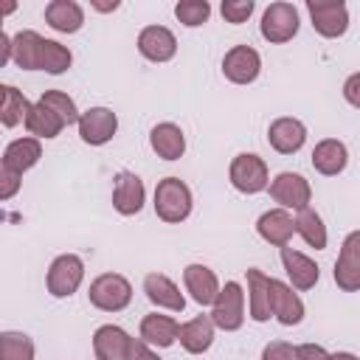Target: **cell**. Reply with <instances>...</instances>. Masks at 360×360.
<instances>
[{
    "instance_id": "1",
    "label": "cell",
    "mask_w": 360,
    "mask_h": 360,
    "mask_svg": "<svg viewBox=\"0 0 360 360\" xmlns=\"http://www.w3.org/2000/svg\"><path fill=\"white\" fill-rule=\"evenodd\" d=\"M191 202H194L191 188L180 177H163L155 186V214L169 225H177L183 219H188Z\"/></svg>"
},
{
    "instance_id": "2",
    "label": "cell",
    "mask_w": 360,
    "mask_h": 360,
    "mask_svg": "<svg viewBox=\"0 0 360 360\" xmlns=\"http://www.w3.org/2000/svg\"><path fill=\"white\" fill-rule=\"evenodd\" d=\"M87 298L101 312H121L132 301V284L121 273H101L98 278L90 281Z\"/></svg>"
},
{
    "instance_id": "3",
    "label": "cell",
    "mask_w": 360,
    "mask_h": 360,
    "mask_svg": "<svg viewBox=\"0 0 360 360\" xmlns=\"http://www.w3.org/2000/svg\"><path fill=\"white\" fill-rule=\"evenodd\" d=\"M84 281V262L76 253H62L51 262L45 287L53 298H70Z\"/></svg>"
},
{
    "instance_id": "4",
    "label": "cell",
    "mask_w": 360,
    "mask_h": 360,
    "mask_svg": "<svg viewBox=\"0 0 360 360\" xmlns=\"http://www.w3.org/2000/svg\"><path fill=\"white\" fill-rule=\"evenodd\" d=\"M228 177H231V186L242 194H259L270 186V174H267V163L253 155V152H242L231 160V169H228Z\"/></svg>"
},
{
    "instance_id": "5",
    "label": "cell",
    "mask_w": 360,
    "mask_h": 360,
    "mask_svg": "<svg viewBox=\"0 0 360 360\" xmlns=\"http://www.w3.org/2000/svg\"><path fill=\"white\" fill-rule=\"evenodd\" d=\"M211 321L222 332H236L245 323V292L239 281H228L211 304Z\"/></svg>"
},
{
    "instance_id": "6",
    "label": "cell",
    "mask_w": 360,
    "mask_h": 360,
    "mask_svg": "<svg viewBox=\"0 0 360 360\" xmlns=\"http://www.w3.org/2000/svg\"><path fill=\"white\" fill-rule=\"evenodd\" d=\"M298 25H301V20H298V8L292 3H270L262 14L259 31L267 42L281 45L298 34Z\"/></svg>"
},
{
    "instance_id": "7",
    "label": "cell",
    "mask_w": 360,
    "mask_h": 360,
    "mask_svg": "<svg viewBox=\"0 0 360 360\" xmlns=\"http://www.w3.org/2000/svg\"><path fill=\"white\" fill-rule=\"evenodd\" d=\"M307 11L312 28L326 39H338L349 28V8L343 0H307Z\"/></svg>"
},
{
    "instance_id": "8",
    "label": "cell",
    "mask_w": 360,
    "mask_h": 360,
    "mask_svg": "<svg viewBox=\"0 0 360 360\" xmlns=\"http://www.w3.org/2000/svg\"><path fill=\"white\" fill-rule=\"evenodd\" d=\"M270 197L281 205V208H292V211H301V208H309V200H312V186L304 174L298 172H278L273 180H270Z\"/></svg>"
},
{
    "instance_id": "9",
    "label": "cell",
    "mask_w": 360,
    "mask_h": 360,
    "mask_svg": "<svg viewBox=\"0 0 360 360\" xmlns=\"http://www.w3.org/2000/svg\"><path fill=\"white\" fill-rule=\"evenodd\" d=\"M332 278L343 292H357L360 290V231H352L343 239L335 270H332Z\"/></svg>"
},
{
    "instance_id": "10",
    "label": "cell",
    "mask_w": 360,
    "mask_h": 360,
    "mask_svg": "<svg viewBox=\"0 0 360 360\" xmlns=\"http://www.w3.org/2000/svg\"><path fill=\"white\" fill-rule=\"evenodd\" d=\"M222 73L233 84H250V82H256L259 73H262V56H259V51L250 48V45H233L222 56Z\"/></svg>"
},
{
    "instance_id": "11",
    "label": "cell",
    "mask_w": 360,
    "mask_h": 360,
    "mask_svg": "<svg viewBox=\"0 0 360 360\" xmlns=\"http://www.w3.org/2000/svg\"><path fill=\"white\" fill-rule=\"evenodd\" d=\"M118 132V115L110 107H90L79 118V138L90 146H104Z\"/></svg>"
},
{
    "instance_id": "12",
    "label": "cell",
    "mask_w": 360,
    "mask_h": 360,
    "mask_svg": "<svg viewBox=\"0 0 360 360\" xmlns=\"http://www.w3.org/2000/svg\"><path fill=\"white\" fill-rule=\"evenodd\" d=\"M143 202H146L143 180L135 172H118L112 183V208L121 217H132L143 208Z\"/></svg>"
},
{
    "instance_id": "13",
    "label": "cell",
    "mask_w": 360,
    "mask_h": 360,
    "mask_svg": "<svg viewBox=\"0 0 360 360\" xmlns=\"http://www.w3.org/2000/svg\"><path fill=\"white\" fill-rule=\"evenodd\" d=\"M42 158V143L39 138L28 135V138H17L11 141L6 149H3V160H0V172H8V174H17L22 177V172L34 169Z\"/></svg>"
},
{
    "instance_id": "14",
    "label": "cell",
    "mask_w": 360,
    "mask_h": 360,
    "mask_svg": "<svg viewBox=\"0 0 360 360\" xmlns=\"http://www.w3.org/2000/svg\"><path fill=\"white\" fill-rule=\"evenodd\" d=\"M270 309L281 326H298L304 321V301L298 292H292L290 284L278 278H270Z\"/></svg>"
},
{
    "instance_id": "15",
    "label": "cell",
    "mask_w": 360,
    "mask_h": 360,
    "mask_svg": "<svg viewBox=\"0 0 360 360\" xmlns=\"http://www.w3.org/2000/svg\"><path fill=\"white\" fill-rule=\"evenodd\" d=\"M132 340L127 335V329L115 326V323H104L96 329L93 335V352H96V360H127L129 357V349H132Z\"/></svg>"
},
{
    "instance_id": "16",
    "label": "cell",
    "mask_w": 360,
    "mask_h": 360,
    "mask_svg": "<svg viewBox=\"0 0 360 360\" xmlns=\"http://www.w3.org/2000/svg\"><path fill=\"white\" fill-rule=\"evenodd\" d=\"M138 51L149 62H169L177 53V39L166 25H146L138 34Z\"/></svg>"
},
{
    "instance_id": "17",
    "label": "cell",
    "mask_w": 360,
    "mask_h": 360,
    "mask_svg": "<svg viewBox=\"0 0 360 360\" xmlns=\"http://www.w3.org/2000/svg\"><path fill=\"white\" fill-rule=\"evenodd\" d=\"M281 264H284V273L295 290H312L321 278V267L309 256H304L301 250H295L290 245L281 248Z\"/></svg>"
},
{
    "instance_id": "18",
    "label": "cell",
    "mask_w": 360,
    "mask_h": 360,
    "mask_svg": "<svg viewBox=\"0 0 360 360\" xmlns=\"http://www.w3.org/2000/svg\"><path fill=\"white\" fill-rule=\"evenodd\" d=\"M267 141L278 155H295L307 141V127L298 118H290V115L276 118L267 127Z\"/></svg>"
},
{
    "instance_id": "19",
    "label": "cell",
    "mask_w": 360,
    "mask_h": 360,
    "mask_svg": "<svg viewBox=\"0 0 360 360\" xmlns=\"http://www.w3.org/2000/svg\"><path fill=\"white\" fill-rule=\"evenodd\" d=\"M256 231L267 245L284 248V245H290V239L295 233V219H292V214L287 208H270V211H264L259 217Z\"/></svg>"
},
{
    "instance_id": "20",
    "label": "cell",
    "mask_w": 360,
    "mask_h": 360,
    "mask_svg": "<svg viewBox=\"0 0 360 360\" xmlns=\"http://www.w3.org/2000/svg\"><path fill=\"white\" fill-rule=\"evenodd\" d=\"M143 292H146V298H149L155 307H160V309H172V312H183V309H186V298H183L180 287H177L169 276H163V273H146V278H143Z\"/></svg>"
},
{
    "instance_id": "21",
    "label": "cell",
    "mask_w": 360,
    "mask_h": 360,
    "mask_svg": "<svg viewBox=\"0 0 360 360\" xmlns=\"http://www.w3.org/2000/svg\"><path fill=\"white\" fill-rule=\"evenodd\" d=\"M183 284H186V290L191 292V298L200 307L214 304L217 295H219V290H222L219 281H217V273L211 267H205V264H188L183 270Z\"/></svg>"
},
{
    "instance_id": "22",
    "label": "cell",
    "mask_w": 360,
    "mask_h": 360,
    "mask_svg": "<svg viewBox=\"0 0 360 360\" xmlns=\"http://www.w3.org/2000/svg\"><path fill=\"white\" fill-rule=\"evenodd\" d=\"M346 163H349V149H346L343 141L323 138V141L315 143V149H312V166H315L318 174L335 177V174H340L346 169Z\"/></svg>"
},
{
    "instance_id": "23",
    "label": "cell",
    "mask_w": 360,
    "mask_h": 360,
    "mask_svg": "<svg viewBox=\"0 0 360 360\" xmlns=\"http://www.w3.org/2000/svg\"><path fill=\"white\" fill-rule=\"evenodd\" d=\"M149 146H152V152H155L158 158H163V160H177V158H183V152H186V135H183V129H180L177 124L163 121V124H155V127H152V132H149Z\"/></svg>"
},
{
    "instance_id": "24",
    "label": "cell",
    "mask_w": 360,
    "mask_h": 360,
    "mask_svg": "<svg viewBox=\"0 0 360 360\" xmlns=\"http://www.w3.org/2000/svg\"><path fill=\"white\" fill-rule=\"evenodd\" d=\"M248 312L256 323L270 321V276H264L259 267H248Z\"/></svg>"
},
{
    "instance_id": "25",
    "label": "cell",
    "mask_w": 360,
    "mask_h": 360,
    "mask_svg": "<svg viewBox=\"0 0 360 360\" xmlns=\"http://www.w3.org/2000/svg\"><path fill=\"white\" fill-rule=\"evenodd\" d=\"M177 338H180V323L172 315H158V312L143 315V321H141V340L143 343L158 346V349H169Z\"/></svg>"
},
{
    "instance_id": "26",
    "label": "cell",
    "mask_w": 360,
    "mask_h": 360,
    "mask_svg": "<svg viewBox=\"0 0 360 360\" xmlns=\"http://www.w3.org/2000/svg\"><path fill=\"white\" fill-rule=\"evenodd\" d=\"M45 22L59 34H76L84 25V8L76 0H51L45 6Z\"/></svg>"
},
{
    "instance_id": "27",
    "label": "cell",
    "mask_w": 360,
    "mask_h": 360,
    "mask_svg": "<svg viewBox=\"0 0 360 360\" xmlns=\"http://www.w3.org/2000/svg\"><path fill=\"white\" fill-rule=\"evenodd\" d=\"M214 321H211V315H197V318H191V321H186V323H180V346L188 352V354H202V352H208L211 349V343H214Z\"/></svg>"
},
{
    "instance_id": "28",
    "label": "cell",
    "mask_w": 360,
    "mask_h": 360,
    "mask_svg": "<svg viewBox=\"0 0 360 360\" xmlns=\"http://www.w3.org/2000/svg\"><path fill=\"white\" fill-rule=\"evenodd\" d=\"M42 42H45V37H39V34L31 31V28L14 34V37H11V48H14V51H11V59H14V65L22 68V70H39V62H42Z\"/></svg>"
},
{
    "instance_id": "29",
    "label": "cell",
    "mask_w": 360,
    "mask_h": 360,
    "mask_svg": "<svg viewBox=\"0 0 360 360\" xmlns=\"http://www.w3.org/2000/svg\"><path fill=\"white\" fill-rule=\"evenodd\" d=\"M0 90H3V101H0V121H3V127L11 129L17 124H25L34 104H28V98L14 84H3Z\"/></svg>"
},
{
    "instance_id": "30",
    "label": "cell",
    "mask_w": 360,
    "mask_h": 360,
    "mask_svg": "<svg viewBox=\"0 0 360 360\" xmlns=\"http://www.w3.org/2000/svg\"><path fill=\"white\" fill-rule=\"evenodd\" d=\"M68 124L42 101H37L28 112V121H25V129L34 135V138H56Z\"/></svg>"
},
{
    "instance_id": "31",
    "label": "cell",
    "mask_w": 360,
    "mask_h": 360,
    "mask_svg": "<svg viewBox=\"0 0 360 360\" xmlns=\"http://www.w3.org/2000/svg\"><path fill=\"white\" fill-rule=\"evenodd\" d=\"M295 233L315 250L326 248V225L321 219V214L315 208H301L295 217Z\"/></svg>"
},
{
    "instance_id": "32",
    "label": "cell",
    "mask_w": 360,
    "mask_h": 360,
    "mask_svg": "<svg viewBox=\"0 0 360 360\" xmlns=\"http://www.w3.org/2000/svg\"><path fill=\"white\" fill-rule=\"evenodd\" d=\"M0 360H34V340L25 332H3Z\"/></svg>"
},
{
    "instance_id": "33",
    "label": "cell",
    "mask_w": 360,
    "mask_h": 360,
    "mask_svg": "<svg viewBox=\"0 0 360 360\" xmlns=\"http://www.w3.org/2000/svg\"><path fill=\"white\" fill-rule=\"evenodd\" d=\"M70 62H73V53H70L62 42H56V39H45V42H42V62H39V70L59 76V73H65V70L70 68Z\"/></svg>"
},
{
    "instance_id": "34",
    "label": "cell",
    "mask_w": 360,
    "mask_h": 360,
    "mask_svg": "<svg viewBox=\"0 0 360 360\" xmlns=\"http://www.w3.org/2000/svg\"><path fill=\"white\" fill-rule=\"evenodd\" d=\"M39 101L48 104L68 127H70V124H79V118H82V112L76 110V101H73L68 93H62V90H45V93L39 96Z\"/></svg>"
},
{
    "instance_id": "35",
    "label": "cell",
    "mask_w": 360,
    "mask_h": 360,
    "mask_svg": "<svg viewBox=\"0 0 360 360\" xmlns=\"http://www.w3.org/2000/svg\"><path fill=\"white\" fill-rule=\"evenodd\" d=\"M174 17L186 25V28H197L202 22H208L211 17V3L208 0H180L174 6Z\"/></svg>"
},
{
    "instance_id": "36",
    "label": "cell",
    "mask_w": 360,
    "mask_h": 360,
    "mask_svg": "<svg viewBox=\"0 0 360 360\" xmlns=\"http://www.w3.org/2000/svg\"><path fill=\"white\" fill-rule=\"evenodd\" d=\"M219 11H222L225 22L239 25V22H248V17L253 14V0H225L219 6Z\"/></svg>"
},
{
    "instance_id": "37",
    "label": "cell",
    "mask_w": 360,
    "mask_h": 360,
    "mask_svg": "<svg viewBox=\"0 0 360 360\" xmlns=\"http://www.w3.org/2000/svg\"><path fill=\"white\" fill-rule=\"evenodd\" d=\"M262 360H298V354H295V346H290L284 340H273L264 346Z\"/></svg>"
},
{
    "instance_id": "38",
    "label": "cell",
    "mask_w": 360,
    "mask_h": 360,
    "mask_svg": "<svg viewBox=\"0 0 360 360\" xmlns=\"http://www.w3.org/2000/svg\"><path fill=\"white\" fill-rule=\"evenodd\" d=\"M295 354H298V360H332V354L318 343H301V346H295Z\"/></svg>"
},
{
    "instance_id": "39",
    "label": "cell",
    "mask_w": 360,
    "mask_h": 360,
    "mask_svg": "<svg viewBox=\"0 0 360 360\" xmlns=\"http://www.w3.org/2000/svg\"><path fill=\"white\" fill-rule=\"evenodd\" d=\"M343 98L360 110V73H352L346 82H343Z\"/></svg>"
},
{
    "instance_id": "40",
    "label": "cell",
    "mask_w": 360,
    "mask_h": 360,
    "mask_svg": "<svg viewBox=\"0 0 360 360\" xmlns=\"http://www.w3.org/2000/svg\"><path fill=\"white\" fill-rule=\"evenodd\" d=\"M20 188V177L17 174H8V172H0V200H11Z\"/></svg>"
},
{
    "instance_id": "41",
    "label": "cell",
    "mask_w": 360,
    "mask_h": 360,
    "mask_svg": "<svg viewBox=\"0 0 360 360\" xmlns=\"http://www.w3.org/2000/svg\"><path fill=\"white\" fill-rule=\"evenodd\" d=\"M127 360H160L152 349H149V343H143L141 338L138 340H132V349H129V357Z\"/></svg>"
},
{
    "instance_id": "42",
    "label": "cell",
    "mask_w": 360,
    "mask_h": 360,
    "mask_svg": "<svg viewBox=\"0 0 360 360\" xmlns=\"http://www.w3.org/2000/svg\"><path fill=\"white\" fill-rule=\"evenodd\" d=\"M11 37L8 34H0V65H6L8 59H11Z\"/></svg>"
},
{
    "instance_id": "43",
    "label": "cell",
    "mask_w": 360,
    "mask_h": 360,
    "mask_svg": "<svg viewBox=\"0 0 360 360\" xmlns=\"http://www.w3.org/2000/svg\"><path fill=\"white\" fill-rule=\"evenodd\" d=\"M90 6H93L96 11H115V8H118V3H115V0H112V3H98V0H93Z\"/></svg>"
},
{
    "instance_id": "44",
    "label": "cell",
    "mask_w": 360,
    "mask_h": 360,
    "mask_svg": "<svg viewBox=\"0 0 360 360\" xmlns=\"http://www.w3.org/2000/svg\"><path fill=\"white\" fill-rule=\"evenodd\" d=\"M332 360H360V357L352 352H338V354H332Z\"/></svg>"
}]
</instances>
